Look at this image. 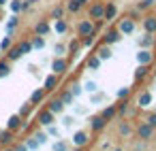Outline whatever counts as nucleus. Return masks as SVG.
Masks as SVG:
<instances>
[{
  "label": "nucleus",
  "instance_id": "obj_1",
  "mask_svg": "<svg viewBox=\"0 0 156 151\" xmlns=\"http://www.w3.org/2000/svg\"><path fill=\"white\" fill-rule=\"evenodd\" d=\"M103 15H105V2H103V0H94V2H88V17H90L92 22L103 19Z\"/></svg>",
  "mask_w": 156,
  "mask_h": 151
},
{
  "label": "nucleus",
  "instance_id": "obj_2",
  "mask_svg": "<svg viewBox=\"0 0 156 151\" xmlns=\"http://www.w3.org/2000/svg\"><path fill=\"white\" fill-rule=\"evenodd\" d=\"M88 34H96V30H94V22L88 17V19H81L79 24H77V39H81V36H88Z\"/></svg>",
  "mask_w": 156,
  "mask_h": 151
},
{
  "label": "nucleus",
  "instance_id": "obj_3",
  "mask_svg": "<svg viewBox=\"0 0 156 151\" xmlns=\"http://www.w3.org/2000/svg\"><path fill=\"white\" fill-rule=\"evenodd\" d=\"M66 70H69V60L62 58V55H56L54 62H51V72H56V75H64Z\"/></svg>",
  "mask_w": 156,
  "mask_h": 151
},
{
  "label": "nucleus",
  "instance_id": "obj_4",
  "mask_svg": "<svg viewBox=\"0 0 156 151\" xmlns=\"http://www.w3.org/2000/svg\"><path fill=\"white\" fill-rule=\"evenodd\" d=\"M135 28H137V24H135V19H130V17H124V19L118 22V32H120V34H133Z\"/></svg>",
  "mask_w": 156,
  "mask_h": 151
},
{
  "label": "nucleus",
  "instance_id": "obj_5",
  "mask_svg": "<svg viewBox=\"0 0 156 151\" xmlns=\"http://www.w3.org/2000/svg\"><path fill=\"white\" fill-rule=\"evenodd\" d=\"M137 136H139L141 140H150V138L154 136V128H152L147 121H141V123L137 126Z\"/></svg>",
  "mask_w": 156,
  "mask_h": 151
},
{
  "label": "nucleus",
  "instance_id": "obj_6",
  "mask_svg": "<svg viewBox=\"0 0 156 151\" xmlns=\"http://www.w3.org/2000/svg\"><path fill=\"white\" fill-rule=\"evenodd\" d=\"M118 41H120V32H118V28H109V30L103 34V39H101V43H103V45H109V47L115 45Z\"/></svg>",
  "mask_w": 156,
  "mask_h": 151
},
{
  "label": "nucleus",
  "instance_id": "obj_7",
  "mask_svg": "<svg viewBox=\"0 0 156 151\" xmlns=\"http://www.w3.org/2000/svg\"><path fill=\"white\" fill-rule=\"evenodd\" d=\"M37 121H39V126H49V123H54L56 121V115L51 113V111H47V109H43V111H39V115H37Z\"/></svg>",
  "mask_w": 156,
  "mask_h": 151
},
{
  "label": "nucleus",
  "instance_id": "obj_8",
  "mask_svg": "<svg viewBox=\"0 0 156 151\" xmlns=\"http://www.w3.org/2000/svg\"><path fill=\"white\" fill-rule=\"evenodd\" d=\"M107 123H109V121L103 119L101 115H92V117H90V130H92V132H103V130L107 128Z\"/></svg>",
  "mask_w": 156,
  "mask_h": 151
},
{
  "label": "nucleus",
  "instance_id": "obj_9",
  "mask_svg": "<svg viewBox=\"0 0 156 151\" xmlns=\"http://www.w3.org/2000/svg\"><path fill=\"white\" fill-rule=\"evenodd\" d=\"M90 143V134L86 132V130H77L75 134H73V145L75 147H86Z\"/></svg>",
  "mask_w": 156,
  "mask_h": 151
},
{
  "label": "nucleus",
  "instance_id": "obj_10",
  "mask_svg": "<svg viewBox=\"0 0 156 151\" xmlns=\"http://www.w3.org/2000/svg\"><path fill=\"white\" fill-rule=\"evenodd\" d=\"M58 85H60V75L51 72V75H47V79H45V83H43V89H45V92H54Z\"/></svg>",
  "mask_w": 156,
  "mask_h": 151
},
{
  "label": "nucleus",
  "instance_id": "obj_11",
  "mask_svg": "<svg viewBox=\"0 0 156 151\" xmlns=\"http://www.w3.org/2000/svg\"><path fill=\"white\" fill-rule=\"evenodd\" d=\"M15 140V132L5 128V130H0V147H7V145H13Z\"/></svg>",
  "mask_w": 156,
  "mask_h": 151
},
{
  "label": "nucleus",
  "instance_id": "obj_12",
  "mask_svg": "<svg viewBox=\"0 0 156 151\" xmlns=\"http://www.w3.org/2000/svg\"><path fill=\"white\" fill-rule=\"evenodd\" d=\"M90 0H66V11L71 13H79L83 7H88Z\"/></svg>",
  "mask_w": 156,
  "mask_h": 151
},
{
  "label": "nucleus",
  "instance_id": "obj_13",
  "mask_svg": "<svg viewBox=\"0 0 156 151\" xmlns=\"http://www.w3.org/2000/svg\"><path fill=\"white\" fill-rule=\"evenodd\" d=\"M47 111H51L54 115H60L62 111H64V102L60 100V98H51L49 102H47V106H45Z\"/></svg>",
  "mask_w": 156,
  "mask_h": 151
},
{
  "label": "nucleus",
  "instance_id": "obj_14",
  "mask_svg": "<svg viewBox=\"0 0 156 151\" xmlns=\"http://www.w3.org/2000/svg\"><path fill=\"white\" fill-rule=\"evenodd\" d=\"M115 17H118V7L113 2H105V15H103V19L105 22H113Z\"/></svg>",
  "mask_w": 156,
  "mask_h": 151
},
{
  "label": "nucleus",
  "instance_id": "obj_15",
  "mask_svg": "<svg viewBox=\"0 0 156 151\" xmlns=\"http://www.w3.org/2000/svg\"><path fill=\"white\" fill-rule=\"evenodd\" d=\"M137 62L139 64H152L154 62V53L150 51V49H139V53H137Z\"/></svg>",
  "mask_w": 156,
  "mask_h": 151
},
{
  "label": "nucleus",
  "instance_id": "obj_16",
  "mask_svg": "<svg viewBox=\"0 0 156 151\" xmlns=\"http://www.w3.org/2000/svg\"><path fill=\"white\" fill-rule=\"evenodd\" d=\"M141 24H143V30H145V32L156 34V15H145V17L141 19Z\"/></svg>",
  "mask_w": 156,
  "mask_h": 151
},
{
  "label": "nucleus",
  "instance_id": "obj_17",
  "mask_svg": "<svg viewBox=\"0 0 156 151\" xmlns=\"http://www.w3.org/2000/svg\"><path fill=\"white\" fill-rule=\"evenodd\" d=\"M49 32H51V26H49L47 19H41V22L34 26V34H39V36H45V34H49Z\"/></svg>",
  "mask_w": 156,
  "mask_h": 151
},
{
  "label": "nucleus",
  "instance_id": "obj_18",
  "mask_svg": "<svg viewBox=\"0 0 156 151\" xmlns=\"http://www.w3.org/2000/svg\"><path fill=\"white\" fill-rule=\"evenodd\" d=\"M45 94H47V92H45L43 87H41V89H34V92L30 94V100H28V102H30L32 106H37V104H41V102L45 100Z\"/></svg>",
  "mask_w": 156,
  "mask_h": 151
},
{
  "label": "nucleus",
  "instance_id": "obj_19",
  "mask_svg": "<svg viewBox=\"0 0 156 151\" xmlns=\"http://www.w3.org/2000/svg\"><path fill=\"white\" fill-rule=\"evenodd\" d=\"M103 119H107V121H111V119H115L118 117V111H115V104H107L101 113H98Z\"/></svg>",
  "mask_w": 156,
  "mask_h": 151
},
{
  "label": "nucleus",
  "instance_id": "obj_20",
  "mask_svg": "<svg viewBox=\"0 0 156 151\" xmlns=\"http://www.w3.org/2000/svg\"><path fill=\"white\" fill-rule=\"evenodd\" d=\"M154 43H156V39H154V34H152V32H145V34L139 39V47H141V49H150Z\"/></svg>",
  "mask_w": 156,
  "mask_h": 151
},
{
  "label": "nucleus",
  "instance_id": "obj_21",
  "mask_svg": "<svg viewBox=\"0 0 156 151\" xmlns=\"http://www.w3.org/2000/svg\"><path fill=\"white\" fill-rule=\"evenodd\" d=\"M94 53L98 55V60H101V62H105V60H109V58H111V47L101 43V45H98V49H96Z\"/></svg>",
  "mask_w": 156,
  "mask_h": 151
},
{
  "label": "nucleus",
  "instance_id": "obj_22",
  "mask_svg": "<svg viewBox=\"0 0 156 151\" xmlns=\"http://www.w3.org/2000/svg\"><path fill=\"white\" fill-rule=\"evenodd\" d=\"M22 121H24V119H22V115H20V113H17V115H11V117H9V121H7V128H9V130H13V132H17V130L22 128Z\"/></svg>",
  "mask_w": 156,
  "mask_h": 151
},
{
  "label": "nucleus",
  "instance_id": "obj_23",
  "mask_svg": "<svg viewBox=\"0 0 156 151\" xmlns=\"http://www.w3.org/2000/svg\"><path fill=\"white\" fill-rule=\"evenodd\" d=\"M101 64H103V62L98 60V55H96V53H90V55H88V60H86L88 70H98V68H101Z\"/></svg>",
  "mask_w": 156,
  "mask_h": 151
},
{
  "label": "nucleus",
  "instance_id": "obj_24",
  "mask_svg": "<svg viewBox=\"0 0 156 151\" xmlns=\"http://www.w3.org/2000/svg\"><path fill=\"white\" fill-rule=\"evenodd\" d=\"M51 30H54L56 34H64V32H69V24H66V22L60 17V19H56V22H54Z\"/></svg>",
  "mask_w": 156,
  "mask_h": 151
},
{
  "label": "nucleus",
  "instance_id": "obj_25",
  "mask_svg": "<svg viewBox=\"0 0 156 151\" xmlns=\"http://www.w3.org/2000/svg\"><path fill=\"white\" fill-rule=\"evenodd\" d=\"M5 53H7V60H9V62H15V60H20V58H22V51H20V47H17V45H11Z\"/></svg>",
  "mask_w": 156,
  "mask_h": 151
},
{
  "label": "nucleus",
  "instance_id": "obj_26",
  "mask_svg": "<svg viewBox=\"0 0 156 151\" xmlns=\"http://www.w3.org/2000/svg\"><path fill=\"white\" fill-rule=\"evenodd\" d=\"M150 104H152V94H150V92H141L139 98H137V106L145 109V106H150Z\"/></svg>",
  "mask_w": 156,
  "mask_h": 151
},
{
  "label": "nucleus",
  "instance_id": "obj_27",
  "mask_svg": "<svg viewBox=\"0 0 156 151\" xmlns=\"http://www.w3.org/2000/svg\"><path fill=\"white\" fill-rule=\"evenodd\" d=\"M115 111H118V117H124V115H128V113H130V109H128V98L120 100V102L115 104Z\"/></svg>",
  "mask_w": 156,
  "mask_h": 151
},
{
  "label": "nucleus",
  "instance_id": "obj_28",
  "mask_svg": "<svg viewBox=\"0 0 156 151\" xmlns=\"http://www.w3.org/2000/svg\"><path fill=\"white\" fill-rule=\"evenodd\" d=\"M9 72H11V62L5 58H0V79H5V77H9Z\"/></svg>",
  "mask_w": 156,
  "mask_h": 151
},
{
  "label": "nucleus",
  "instance_id": "obj_29",
  "mask_svg": "<svg viewBox=\"0 0 156 151\" xmlns=\"http://www.w3.org/2000/svg\"><path fill=\"white\" fill-rule=\"evenodd\" d=\"M17 26H20V17L13 13V17H9V22H7V34L13 36V30H15Z\"/></svg>",
  "mask_w": 156,
  "mask_h": 151
},
{
  "label": "nucleus",
  "instance_id": "obj_30",
  "mask_svg": "<svg viewBox=\"0 0 156 151\" xmlns=\"http://www.w3.org/2000/svg\"><path fill=\"white\" fill-rule=\"evenodd\" d=\"M147 75H150V66H147V64H139L137 70H135V79L139 81V79H145Z\"/></svg>",
  "mask_w": 156,
  "mask_h": 151
},
{
  "label": "nucleus",
  "instance_id": "obj_31",
  "mask_svg": "<svg viewBox=\"0 0 156 151\" xmlns=\"http://www.w3.org/2000/svg\"><path fill=\"white\" fill-rule=\"evenodd\" d=\"M30 45H32V49H43V47H45V36L34 34V36H32V41H30Z\"/></svg>",
  "mask_w": 156,
  "mask_h": 151
},
{
  "label": "nucleus",
  "instance_id": "obj_32",
  "mask_svg": "<svg viewBox=\"0 0 156 151\" xmlns=\"http://www.w3.org/2000/svg\"><path fill=\"white\" fill-rule=\"evenodd\" d=\"M60 100H62V102H64V106H66V104H73L75 96L71 94V89H66V92H62V94H60Z\"/></svg>",
  "mask_w": 156,
  "mask_h": 151
},
{
  "label": "nucleus",
  "instance_id": "obj_33",
  "mask_svg": "<svg viewBox=\"0 0 156 151\" xmlns=\"http://www.w3.org/2000/svg\"><path fill=\"white\" fill-rule=\"evenodd\" d=\"M26 147H28V151H37L41 145H39V140L34 138V136H30V138H26V143H24Z\"/></svg>",
  "mask_w": 156,
  "mask_h": 151
},
{
  "label": "nucleus",
  "instance_id": "obj_34",
  "mask_svg": "<svg viewBox=\"0 0 156 151\" xmlns=\"http://www.w3.org/2000/svg\"><path fill=\"white\" fill-rule=\"evenodd\" d=\"M156 2H154V0H139V2H137V9L139 11H147V9H152Z\"/></svg>",
  "mask_w": 156,
  "mask_h": 151
},
{
  "label": "nucleus",
  "instance_id": "obj_35",
  "mask_svg": "<svg viewBox=\"0 0 156 151\" xmlns=\"http://www.w3.org/2000/svg\"><path fill=\"white\" fill-rule=\"evenodd\" d=\"M17 47H20L22 55H26V53H30V51H32V45H30V41H22V43H17Z\"/></svg>",
  "mask_w": 156,
  "mask_h": 151
},
{
  "label": "nucleus",
  "instance_id": "obj_36",
  "mask_svg": "<svg viewBox=\"0 0 156 151\" xmlns=\"http://www.w3.org/2000/svg\"><path fill=\"white\" fill-rule=\"evenodd\" d=\"M9 9H11V13H22V0H11L9 2Z\"/></svg>",
  "mask_w": 156,
  "mask_h": 151
},
{
  "label": "nucleus",
  "instance_id": "obj_37",
  "mask_svg": "<svg viewBox=\"0 0 156 151\" xmlns=\"http://www.w3.org/2000/svg\"><path fill=\"white\" fill-rule=\"evenodd\" d=\"M11 45H13V39H11V36L7 34V36H5L2 41H0V51H2V53H5V51H7V49H9Z\"/></svg>",
  "mask_w": 156,
  "mask_h": 151
},
{
  "label": "nucleus",
  "instance_id": "obj_38",
  "mask_svg": "<svg viewBox=\"0 0 156 151\" xmlns=\"http://www.w3.org/2000/svg\"><path fill=\"white\" fill-rule=\"evenodd\" d=\"M79 43H81V47H92V45H94V34L81 36V39H79Z\"/></svg>",
  "mask_w": 156,
  "mask_h": 151
},
{
  "label": "nucleus",
  "instance_id": "obj_39",
  "mask_svg": "<svg viewBox=\"0 0 156 151\" xmlns=\"http://www.w3.org/2000/svg\"><path fill=\"white\" fill-rule=\"evenodd\" d=\"M66 49H69V51H71V53H73V55H75V53H77V51H79V49H81V43H79V39H75V41H71V43H69V47H66Z\"/></svg>",
  "mask_w": 156,
  "mask_h": 151
},
{
  "label": "nucleus",
  "instance_id": "obj_40",
  "mask_svg": "<svg viewBox=\"0 0 156 151\" xmlns=\"http://www.w3.org/2000/svg\"><path fill=\"white\" fill-rule=\"evenodd\" d=\"M32 109H34V106H32L30 102H26V104H24V106L20 109V115H22V119H26V117H28V115L32 113Z\"/></svg>",
  "mask_w": 156,
  "mask_h": 151
},
{
  "label": "nucleus",
  "instance_id": "obj_41",
  "mask_svg": "<svg viewBox=\"0 0 156 151\" xmlns=\"http://www.w3.org/2000/svg\"><path fill=\"white\" fill-rule=\"evenodd\" d=\"M62 15H64V7H62V5H56L54 11H51V17H54V19H60Z\"/></svg>",
  "mask_w": 156,
  "mask_h": 151
},
{
  "label": "nucleus",
  "instance_id": "obj_42",
  "mask_svg": "<svg viewBox=\"0 0 156 151\" xmlns=\"http://www.w3.org/2000/svg\"><path fill=\"white\" fill-rule=\"evenodd\" d=\"M115 96H118L120 100H124V98H128V96H130V87H126V85H124V87H120V89L115 92Z\"/></svg>",
  "mask_w": 156,
  "mask_h": 151
},
{
  "label": "nucleus",
  "instance_id": "obj_43",
  "mask_svg": "<svg viewBox=\"0 0 156 151\" xmlns=\"http://www.w3.org/2000/svg\"><path fill=\"white\" fill-rule=\"evenodd\" d=\"M45 128H47V132H45L47 136H56V138H60V130H58L54 123H49V126H45Z\"/></svg>",
  "mask_w": 156,
  "mask_h": 151
},
{
  "label": "nucleus",
  "instance_id": "obj_44",
  "mask_svg": "<svg viewBox=\"0 0 156 151\" xmlns=\"http://www.w3.org/2000/svg\"><path fill=\"white\" fill-rule=\"evenodd\" d=\"M120 134H122V136H130V134H133V128L128 126V121L120 123Z\"/></svg>",
  "mask_w": 156,
  "mask_h": 151
},
{
  "label": "nucleus",
  "instance_id": "obj_45",
  "mask_svg": "<svg viewBox=\"0 0 156 151\" xmlns=\"http://www.w3.org/2000/svg\"><path fill=\"white\" fill-rule=\"evenodd\" d=\"M51 149H54V151H69V145H66L64 140H56V143L51 145Z\"/></svg>",
  "mask_w": 156,
  "mask_h": 151
},
{
  "label": "nucleus",
  "instance_id": "obj_46",
  "mask_svg": "<svg viewBox=\"0 0 156 151\" xmlns=\"http://www.w3.org/2000/svg\"><path fill=\"white\" fill-rule=\"evenodd\" d=\"M83 89H86V92H90V94H94V92H98V85H96L94 81H88V83L83 85Z\"/></svg>",
  "mask_w": 156,
  "mask_h": 151
},
{
  "label": "nucleus",
  "instance_id": "obj_47",
  "mask_svg": "<svg viewBox=\"0 0 156 151\" xmlns=\"http://www.w3.org/2000/svg\"><path fill=\"white\" fill-rule=\"evenodd\" d=\"M81 89H83V87H81V85H79V83H73V85H71V94H73V96H75V98H77V96H79V94H81Z\"/></svg>",
  "mask_w": 156,
  "mask_h": 151
},
{
  "label": "nucleus",
  "instance_id": "obj_48",
  "mask_svg": "<svg viewBox=\"0 0 156 151\" xmlns=\"http://www.w3.org/2000/svg\"><path fill=\"white\" fill-rule=\"evenodd\" d=\"M101 100H105L103 92H94V96H90V102H101Z\"/></svg>",
  "mask_w": 156,
  "mask_h": 151
},
{
  "label": "nucleus",
  "instance_id": "obj_49",
  "mask_svg": "<svg viewBox=\"0 0 156 151\" xmlns=\"http://www.w3.org/2000/svg\"><path fill=\"white\" fill-rule=\"evenodd\" d=\"M34 138L39 140V145H45V143H47V134H45V132H37Z\"/></svg>",
  "mask_w": 156,
  "mask_h": 151
},
{
  "label": "nucleus",
  "instance_id": "obj_50",
  "mask_svg": "<svg viewBox=\"0 0 156 151\" xmlns=\"http://www.w3.org/2000/svg\"><path fill=\"white\" fill-rule=\"evenodd\" d=\"M64 51H66V47H64V45H62V43H58V45H56V47H54V53H56V55H62V53H64Z\"/></svg>",
  "mask_w": 156,
  "mask_h": 151
},
{
  "label": "nucleus",
  "instance_id": "obj_51",
  "mask_svg": "<svg viewBox=\"0 0 156 151\" xmlns=\"http://www.w3.org/2000/svg\"><path fill=\"white\" fill-rule=\"evenodd\" d=\"M145 121H147V123H150V126H152V128H154V130H156V113H150V115H147V119H145Z\"/></svg>",
  "mask_w": 156,
  "mask_h": 151
},
{
  "label": "nucleus",
  "instance_id": "obj_52",
  "mask_svg": "<svg viewBox=\"0 0 156 151\" xmlns=\"http://www.w3.org/2000/svg\"><path fill=\"white\" fill-rule=\"evenodd\" d=\"M13 151H28V147L22 143V145H13Z\"/></svg>",
  "mask_w": 156,
  "mask_h": 151
},
{
  "label": "nucleus",
  "instance_id": "obj_53",
  "mask_svg": "<svg viewBox=\"0 0 156 151\" xmlns=\"http://www.w3.org/2000/svg\"><path fill=\"white\" fill-rule=\"evenodd\" d=\"M73 121H75V119H73V117H64V119H62V123H64V126H71V123H73Z\"/></svg>",
  "mask_w": 156,
  "mask_h": 151
},
{
  "label": "nucleus",
  "instance_id": "obj_54",
  "mask_svg": "<svg viewBox=\"0 0 156 151\" xmlns=\"http://www.w3.org/2000/svg\"><path fill=\"white\" fill-rule=\"evenodd\" d=\"M2 151H13V145H7V147H5Z\"/></svg>",
  "mask_w": 156,
  "mask_h": 151
},
{
  "label": "nucleus",
  "instance_id": "obj_55",
  "mask_svg": "<svg viewBox=\"0 0 156 151\" xmlns=\"http://www.w3.org/2000/svg\"><path fill=\"white\" fill-rule=\"evenodd\" d=\"M7 5V0H0V7H5Z\"/></svg>",
  "mask_w": 156,
  "mask_h": 151
},
{
  "label": "nucleus",
  "instance_id": "obj_56",
  "mask_svg": "<svg viewBox=\"0 0 156 151\" xmlns=\"http://www.w3.org/2000/svg\"><path fill=\"white\" fill-rule=\"evenodd\" d=\"M75 151H86V149H83V147H77V149H75Z\"/></svg>",
  "mask_w": 156,
  "mask_h": 151
},
{
  "label": "nucleus",
  "instance_id": "obj_57",
  "mask_svg": "<svg viewBox=\"0 0 156 151\" xmlns=\"http://www.w3.org/2000/svg\"><path fill=\"white\" fill-rule=\"evenodd\" d=\"M115 151H122V149H120V147H118V149H115Z\"/></svg>",
  "mask_w": 156,
  "mask_h": 151
},
{
  "label": "nucleus",
  "instance_id": "obj_58",
  "mask_svg": "<svg viewBox=\"0 0 156 151\" xmlns=\"http://www.w3.org/2000/svg\"><path fill=\"white\" fill-rule=\"evenodd\" d=\"M0 58H2V51H0Z\"/></svg>",
  "mask_w": 156,
  "mask_h": 151
},
{
  "label": "nucleus",
  "instance_id": "obj_59",
  "mask_svg": "<svg viewBox=\"0 0 156 151\" xmlns=\"http://www.w3.org/2000/svg\"><path fill=\"white\" fill-rule=\"evenodd\" d=\"M154 2H156V0H154Z\"/></svg>",
  "mask_w": 156,
  "mask_h": 151
}]
</instances>
